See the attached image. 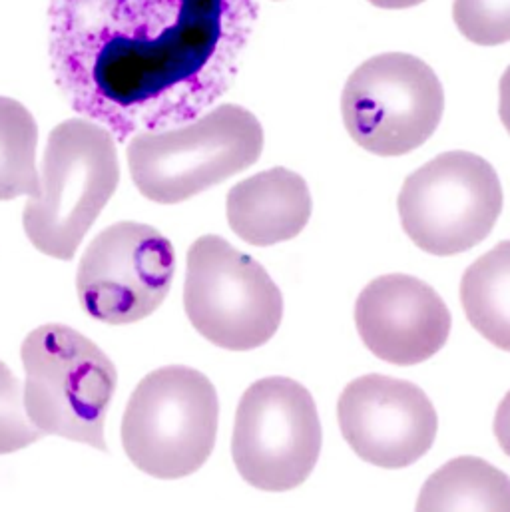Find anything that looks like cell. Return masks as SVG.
Returning <instances> with one entry per match:
<instances>
[{
  "instance_id": "cell-1",
  "label": "cell",
  "mask_w": 510,
  "mask_h": 512,
  "mask_svg": "<svg viewBox=\"0 0 510 512\" xmlns=\"http://www.w3.org/2000/svg\"><path fill=\"white\" fill-rule=\"evenodd\" d=\"M257 0H52L54 84L120 142L200 118L236 82Z\"/></svg>"
},
{
  "instance_id": "cell-2",
  "label": "cell",
  "mask_w": 510,
  "mask_h": 512,
  "mask_svg": "<svg viewBox=\"0 0 510 512\" xmlns=\"http://www.w3.org/2000/svg\"><path fill=\"white\" fill-rule=\"evenodd\" d=\"M118 182V150L104 126L86 118L58 124L44 150L40 192L22 214L30 244L44 256L72 259Z\"/></svg>"
},
{
  "instance_id": "cell-3",
  "label": "cell",
  "mask_w": 510,
  "mask_h": 512,
  "mask_svg": "<svg viewBox=\"0 0 510 512\" xmlns=\"http://www.w3.org/2000/svg\"><path fill=\"white\" fill-rule=\"evenodd\" d=\"M26 371L24 407L36 429L108 453L106 413L118 385L112 359L86 335L46 323L20 347Z\"/></svg>"
},
{
  "instance_id": "cell-4",
  "label": "cell",
  "mask_w": 510,
  "mask_h": 512,
  "mask_svg": "<svg viewBox=\"0 0 510 512\" xmlns=\"http://www.w3.org/2000/svg\"><path fill=\"white\" fill-rule=\"evenodd\" d=\"M263 150V128L238 104H224L190 124L134 136L130 176L156 204H180L248 170Z\"/></svg>"
},
{
  "instance_id": "cell-5",
  "label": "cell",
  "mask_w": 510,
  "mask_h": 512,
  "mask_svg": "<svg viewBox=\"0 0 510 512\" xmlns=\"http://www.w3.org/2000/svg\"><path fill=\"white\" fill-rule=\"evenodd\" d=\"M220 401L198 369L168 365L148 373L122 417V447L132 465L162 481L194 475L210 459L218 437Z\"/></svg>"
},
{
  "instance_id": "cell-6",
  "label": "cell",
  "mask_w": 510,
  "mask_h": 512,
  "mask_svg": "<svg viewBox=\"0 0 510 512\" xmlns=\"http://www.w3.org/2000/svg\"><path fill=\"white\" fill-rule=\"evenodd\" d=\"M409 240L431 256H459L485 242L503 212L495 168L471 152H445L407 176L397 200Z\"/></svg>"
},
{
  "instance_id": "cell-7",
  "label": "cell",
  "mask_w": 510,
  "mask_h": 512,
  "mask_svg": "<svg viewBox=\"0 0 510 512\" xmlns=\"http://www.w3.org/2000/svg\"><path fill=\"white\" fill-rule=\"evenodd\" d=\"M445 90L435 70L405 52L365 60L341 94L343 124L363 150L397 158L421 148L439 128Z\"/></svg>"
},
{
  "instance_id": "cell-8",
  "label": "cell",
  "mask_w": 510,
  "mask_h": 512,
  "mask_svg": "<svg viewBox=\"0 0 510 512\" xmlns=\"http://www.w3.org/2000/svg\"><path fill=\"white\" fill-rule=\"evenodd\" d=\"M184 309L216 347L252 351L277 333L283 295L254 257L220 236H202L188 250Z\"/></svg>"
},
{
  "instance_id": "cell-9",
  "label": "cell",
  "mask_w": 510,
  "mask_h": 512,
  "mask_svg": "<svg viewBox=\"0 0 510 512\" xmlns=\"http://www.w3.org/2000/svg\"><path fill=\"white\" fill-rule=\"evenodd\" d=\"M323 433L311 393L289 377H265L240 399L232 459L242 479L265 493L301 487L313 473Z\"/></svg>"
},
{
  "instance_id": "cell-10",
  "label": "cell",
  "mask_w": 510,
  "mask_h": 512,
  "mask_svg": "<svg viewBox=\"0 0 510 512\" xmlns=\"http://www.w3.org/2000/svg\"><path fill=\"white\" fill-rule=\"evenodd\" d=\"M176 273L172 242L156 228L120 222L100 232L76 273L82 309L108 325L150 317L168 297Z\"/></svg>"
},
{
  "instance_id": "cell-11",
  "label": "cell",
  "mask_w": 510,
  "mask_h": 512,
  "mask_svg": "<svg viewBox=\"0 0 510 512\" xmlns=\"http://www.w3.org/2000/svg\"><path fill=\"white\" fill-rule=\"evenodd\" d=\"M337 421L351 451L379 469H407L437 437L439 417L427 393L405 379L369 373L347 383Z\"/></svg>"
},
{
  "instance_id": "cell-12",
  "label": "cell",
  "mask_w": 510,
  "mask_h": 512,
  "mask_svg": "<svg viewBox=\"0 0 510 512\" xmlns=\"http://www.w3.org/2000/svg\"><path fill=\"white\" fill-rule=\"evenodd\" d=\"M453 317L423 279L389 273L369 281L355 303L363 345L381 361L411 367L435 357L449 341Z\"/></svg>"
},
{
  "instance_id": "cell-13",
  "label": "cell",
  "mask_w": 510,
  "mask_h": 512,
  "mask_svg": "<svg viewBox=\"0 0 510 512\" xmlns=\"http://www.w3.org/2000/svg\"><path fill=\"white\" fill-rule=\"evenodd\" d=\"M311 210L307 182L287 168H271L236 184L226 202L234 234L257 248L297 238L305 230Z\"/></svg>"
},
{
  "instance_id": "cell-14",
  "label": "cell",
  "mask_w": 510,
  "mask_h": 512,
  "mask_svg": "<svg viewBox=\"0 0 510 512\" xmlns=\"http://www.w3.org/2000/svg\"><path fill=\"white\" fill-rule=\"evenodd\" d=\"M415 512H510V477L479 457H457L423 485Z\"/></svg>"
},
{
  "instance_id": "cell-15",
  "label": "cell",
  "mask_w": 510,
  "mask_h": 512,
  "mask_svg": "<svg viewBox=\"0 0 510 512\" xmlns=\"http://www.w3.org/2000/svg\"><path fill=\"white\" fill-rule=\"evenodd\" d=\"M461 303L473 329L510 353V240L467 267L461 279Z\"/></svg>"
},
{
  "instance_id": "cell-16",
  "label": "cell",
  "mask_w": 510,
  "mask_h": 512,
  "mask_svg": "<svg viewBox=\"0 0 510 512\" xmlns=\"http://www.w3.org/2000/svg\"><path fill=\"white\" fill-rule=\"evenodd\" d=\"M36 146L38 126L32 114L20 102L0 96V202L38 196Z\"/></svg>"
},
{
  "instance_id": "cell-17",
  "label": "cell",
  "mask_w": 510,
  "mask_h": 512,
  "mask_svg": "<svg viewBox=\"0 0 510 512\" xmlns=\"http://www.w3.org/2000/svg\"><path fill=\"white\" fill-rule=\"evenodd\" d=\"M453 20L473 44L497 46L510 40V0H455Z\"/></svg>"
},
{
  "instance_id": "cell-18",
  "label": "cell",
  "mask_w": 510,
  "mask_h": 512,
  "mask_svg": "<svg viewBox=\"0 0 510 512\" xmlns=\"http://www.w3.org/2000/svg\"><path fill=\"white\" fill-rule=\"evenodd\" d=\"M42 437L44 433L26 415L20 381L0 361V455L26 449Z\"/></svg>"
},
{
  "instance_id": "cell-19",
  "label": "cell",
  "mask_w": 510,
  "mask_h": 512,
  "mask_svg": "<svg viewBox=\"0 0 510 512\" xmlns=\"http://www.w3.org/2000/svg\"><path fill=\"white\" fill-rule=\"evenodd\" d=\"M495 437L503 453L510 457V391L503 397L495 415Z\"/></svg>"
},
{
  "instance_id": "cell-20",
  "label": "cell",
  "mask_w": 510,
  "mask_h": 512,
  "mask_svg": "<svg viewBox=\"0 0 510 512\" xmlns=\"http://www.w3.org/2000/svg\"><path fill=\"white\" fill-rule=\"evenodd\" d=\"M499 116L510 134V66L499 82Z\"/></svg>"
},
{
  "instance_id": "cell-21",
  "label": "cell",
  "mask_w": 510,
  "mask_h": 512,
  "mask_svg": "<svg viewBox=\"0 0 510 512\" xmlns=\"http://www.w3.org/2000/svg\"><path fill=\"white\" fill-rule=\"evenodd\" d=\"M373 6L377 8H385V10H403V8H413L423 4L425 0H369Z\"/></svg>"
}]
</instances>
